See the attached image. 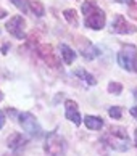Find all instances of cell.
Segmentation results:
<instances>
[{"label":"cell","mask_w":137,"mask_h":156,"mask_svg":"<svg viewBox=\"0 0 137 156\" xmlns=\"http://www.w3.org/2000/svg\"><path fill=\"white\" fill-rule=\"evenodd\" d=\"M102 142L108 145L111 150L119 153H124L129 150V135L124 127L121 126H111L108 132H105V135L102 137Z\"/></svg>","instance_id":"6da1fadb"},{"label":"cell","mask_w":137,"mask_h":156,"mask_svg":"<svg viewBox=\"0 0 137 156\" xmlns=\"http://www.w3.org/2000/svg\"><path fill=\"white\" fill-rule=\"evenodd\" d=\"M82 13L85 16V27L89 29H94V31H99V29H103L105 23H106V16H105V11L99 8V5L90 2V0H85L82 3Z\"/></svg>","instance_id":"7a4b0ae2"},{"label":"cell","mask_w":137,"mask_h":156,"mask_svg":"<svg viewBox=\"0 0 137 156\" xmlns=\"http://www.w3.org/2000/svg\"><path fill=\"white\" fill-rule=\"evenodd\" d=\"M68 143L56 130L49 132L44 143V153L45 156H66Z\"/></svg>","instance_id":"3957f363"},{"label":"cell","mask_w":137,"mask_h":156,"mask_svg":"<svg viewBox=\"0 0 137 156\" xmlns=\"http://www.w3.org/2000/svg\"><path fill=\"white\" fill-rule=\"evenodd\" d=\"M118 65L126 71H137V47L132 44L123 45L118 51Z\"/></svg>","instance_id":"277c9868"},{"label":"cell","mask_w":137,"mask_h":156,"mask_svg":"<svg viewBox=\"0 0 137 156\" xmlns=\"http://www.w3.org/2000/svg\"><path fill=\"white\" fill-rule=\"evenodd\" d=\"M18 122L23 127V130L26 132L29 137H41L42 135V129L39 126L37 119L32 116L31 113H20L18 114Z\"/></svg>","instance_id":"5b68a950"},{"label":"cell","mask_w":137,"mask_h":156,"mask_svg":"<svg viewBox=\"0 0 137 156\" xmlns=\"http://www.w3.org/2000/svg\"><path fill=\"white\" fill-rule=\"evenodd\" d=\"M5 29L15 39L23 40L26 37V20L23 16H11L7 21V24H5Z\"/></svg>","instance_id":"8992f818"},{"label":"cell","mask_w":137,"mask_h":156,"mask_svg":"<svg viewBox=\"0 0 137 156\" xmlns=\"http://www.w3.org/2000/svg\"><path fill=\"white\" fill-rule=\"evenodd\" d=\"M36 51H37V55L45 61V65H49L50 68H55V69L60 68L61 61H60L58 56L53 53L52 45H49V44H39L37 48H36Z\"/></svg>","instance_id":"52a82bcc"},{"label":"cell","mask_w":137,"mask_h":156,"mask_svg":"<svg viewBox=\"0 0 137 156\" xmlns=\"http://www.w3.org/2000/svg\"><path fill=\"white\" fill-rule=\"evenodd\" d=\"M110 27H111V32H115V34H134L137 31L135 26L131 24V23L121 15H115Z\"/></svg>","instance_id":"ba28073f"},{"label":"cell","mask_w":137,"mask_h":156,"mask_svg":"<svg viewBox=\"0 0 137 156\" xmlns=\"http://www.w3.org/2000/svg\"><path fill=\"white\" fill-rule=\"evenodd\" d=\"M7 143H8V148L13 150V153L18 156L23 150H24V147L27 145V138L23 137V134H20V132H13V134H10V137L7 138Z\"/></svg>","instance_id":"9c48e42d"},{"label":"cell","mask_w":137,"mask_h":156,"mask_svg":"<svg viewBox=\"0 0 137 156\" xmlns=\"http://www.w3.org/2000/svg\"><path fill=\"white\" fill-rule=\"evenodd\" d=\"M65 118L68 121H71V122H74V126L81 124V114H79L78 103L74 100H66L65 101Z\"/></svg>","instance_id":"30bf717a"},{"label":"cell","mask_w":137,"mask_h":156,"mask_svg":"<svg viewBox=\"0 0 137 156\" xmlns=\"http://www.w3.org/2000/svg\"><path fill=\"white\" fill-rule=\"evenodd\" d=\"M84 124L89 130H100L103 127V119L99 116H92V114H87L84 118Z\"/></svg>","instance_id":"8fae6325"},{"label":"cell","mask_w":137,"mask_h":156,"mask_svg":"<svg viewBox=\"0 0 137 156\" xmlns=\"http://www.w3.org/2000/svg\"><path fill=\"white\" fill-rule=\"evenodd\" d=\"M60 50H61V58L66 65H73V61L76 60V51H74L71 47H68L66 44H61L60 45Z\"/></svg>","instance_id":"7c38bea8"},{"label":"cell","mask_w":137,"mask_h":156,"mask_svg":"<svg viewBox=\"0 0 137 156\" xmlns=\"http://www.w3.org/2000/svg\"><path fill=\"white\" fill-rule=\"evenodd\" d=\"M74 76L79 77V79H82L87 85H95V84H97V79H95L90 73L85 71V69H82V68H81V69H76V71H74Z\"/></svg>","instance_id":"4fadbf2b"},{"label":"cell","mask_w":137,"mask_h":156,"mask_svg":"<svg viewBox=\"0 0 137 156\" xmlns=\"http://www.w3.org/2000/svg\"><path fill=\"white\" fill-rule=\"evenodd\" d=\"M81 53L84 55V58H87V60H94L95 56H99V48L97 47H94L92 44H87V47H81Z\"/></svg>","instance_id":"5bb4252c"},{"label":"cell","mask_w":137,"mask_h":156,"mask_svg":"<svg viewBox=\"0 0 137 156\" xmlns=\"http://www.w3.org/2000/svg\"><path fill=\"white\" fill-rule=\"evenodd\" d=\"M63 16H65V20L70 23L71 26H74V27L78 26V11L74 8H66L63 11Z\"/></svg>","instance_id":"9a60e30c"},{"label":"cell","mask_w":137,"mask_h":156,"mask_svg":"<svg viewBox=\"0 0 137 156\" xmlns=\"http://www.w3.org/2000/svg\"><path fill=\"white\" fill-rule=\"evenodd\" d=\"M29 8H31V11L36 16H44L45 15V8H44V5H42V2H39V0H32V2L29 3Z\"/></svg>","instance_id":"2e32d148"},{"label":"cell","mask_w":137,"mask_h":156,"mask_svg":"<svg viewBox=\"0 0 137 156\" xmlns=\"http://www.w3.org/2000/svg\"><path fill=\"white\" fill-rule=\"evenodd\" d=\"M106 90H108V94H111V95H119L123 92V85L119 82H116V80H111V82L108 84Z\"/></svg>","instance_id":"e0dca14e"},{"label":"cell","mask_w":137,"mask_h":156,"mask_svg":"<svg viewBox=\"0 0 137 156\" xmlns=\"http://www.w3.org/2000/svg\"><path fill=\"white\" fill-rule=\"evenodd\" d=\"M108 114H110V118H113V119H121L123 109H121V106H111V108H108Z\"/></svg>","instance_id":"ac0fdd59"},{"label":"cell","mask_w":137,"mask_h":156,"mask_svg":"<svg viewBox=\"0 0 137 156\" xmlns=\"http://www.w3.org/2000/svg\"><path fill=\"white\" fill-rule=\"evenodd\" d=\"M128 5H129V16L137 20V0H129Z\"/></svg>","instance_id":"d6986e66"},{"label":"cell","mask_w":137,"mask_h":156,"mask_svg":"<svg viewBox=\"0 0 137 156\" xmlns=\"http://www.w3.org/2000/svg\"><path fill=\"white\" fill-rule=\"evenodd\" d=\"M10 2L21 11H27V8H29L27 7V0H10Z\"/></svg>","instance_id":"ffe728a7"},{"label":"cell","mask_w":137,"mask_h":156,"mask_svg":"<svg viewBox=\"0 0 137 156\" xmlns=\"http://www.w3.org/2000/svg\"><path fill=\"white\" fill-rule=\"evenodd\" d=\"M5 126V113L3 111H0V129Z\"/></svg>","instance_id":"44dd1931"},{"label":"cell","mask_w":137,"mask_h":156,"mask_svg":"<svg viewBox=\"0 0 137 156\" xmlns=\"http://www.w3.org/2000/svg\"><path fill=\"white\" fill-rule=\"evenodd\" d=\"M131 114L137 119V106H134V108H131Z\"/></svg>","instance_id":"7402d4cb"},{"label":"cell","mask_w":137,"mask_h":156,"mask_svg":"<svg viewBox=\"0 0 137 156\" xmlns=\"http://www.w3.org/2000/svg\"><path fill=\"white\" fill-rule=\"evenodd\" d=\"M7 48H8V44H5L2 47V53H7Z\"/></svg>","instance_id":"603a6c76"},{"label":"cell","mask_w":137,"mask_h":156,"mask_svg":"<svg viewBox=\"0 0 137 156\" xmlns=\"http://www.w3.org/2000/svg\"><path fill=\"white\" fill-rule=\"evenodd\" d=\"M3 16H7V11H5V10H0V18H3Z\"/></svg>","instance_id":"cb8c5ba5"},{"label":"cell","mask_w":137,"mask_h":156,"mask_svg":"<svg viewBox=\"0 0 137 156\" xmlns=\"http://www.w3.org/2000/svg\"><path fill=\"white\" fill-rule=\"evenodd\" d=\"M3 100V94H2V90H0V101Z\"/></svg>","instance_id":"d4e9b609"},{"label":"cell","mask_w":137,"mask_h":156,"mask_svg":"<svg viewBox=\"0 0 137 156\" xmlns=\"http://www.w3.org/2000/svg\"><path fill=\"white\" fill-rule=\"evenodd\" d=\"M134 97H135V100H137V89L134 90Z\"/></svg>","instance_id":"484cf974"},{"label":"cell","mask_w":137,"mask_h":156,"mask_svg":"<svg viewBox=\"0 0 137 156\" xmlns=\"http://www.w3.org/2000/svg\"><path fill=\"white\" fill-rule=\"evenodd\" d=\"M135 147H137V129H135Z\"/></svg>","instance_id":"4316f807"},{"label":"cell","mask_w":137,"mask_h":156,"mask_svg":"<svg viewBox=\"0 0 137 156\" xmlns=\"http://www.w3.org/2000/svg\"><path fill=\"white\" fill-rule=\"evenodd\" d=\"M3 156H10V154H3Z\"/></svg>","instance_id":"83f0119b"}]
</instances>
